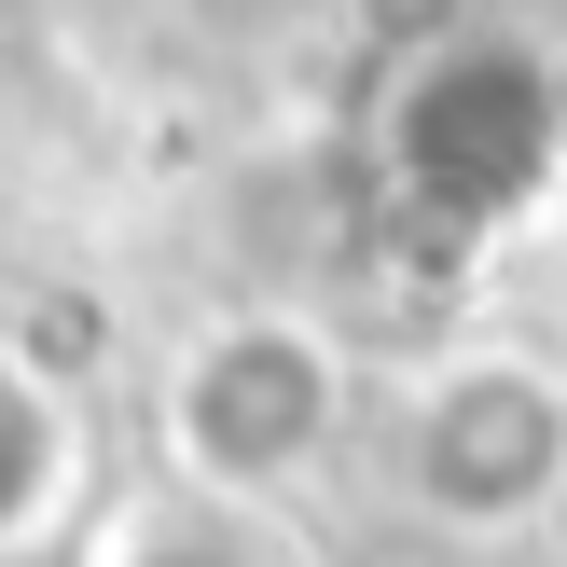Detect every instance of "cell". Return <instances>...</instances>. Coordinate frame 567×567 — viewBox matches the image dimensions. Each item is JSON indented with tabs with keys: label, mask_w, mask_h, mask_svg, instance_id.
<instances>
[{
	"label": "cell",
	"mask_w": 567,
	"mask_h": 567,
	"mask_svg": "<svg viewBox=\"0 0 567 567\" xmlns=\"http://www.w3.org/2000/svg\"><path fill=\"white\" fill-rule=\"evenodd\" d=\"M554 457H567V402L540 388V360H457V374H430V402H415V430H402V471L457 526L526 513V498L554 485Z\"/></svg>",
	"instance_id": "6da1fadb"
}]
</instances>
